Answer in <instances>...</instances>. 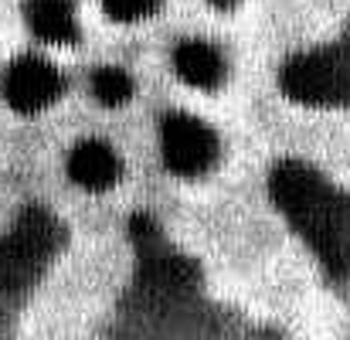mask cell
<instances>
[{
    "instance_id": "cell-1",
    "label": "cell",
    "mask_w": 350,
    "mask_h": 340,
    "mask_svg": "<svg viewBox=\"0 0 350 340\" xmlns=\"http://www.w3.org/2000/svg\"><path fill=\"white\" fill-rule=\"evenodd\" d=\"M272 198L286 211L296 231L317 248L327 265H344L347 259V211L340 194L310 167L282 164L272 174Z\"/></svg>"
},
{
    "instance_id": "cell-2",
    "label": "cell",
    "mask_w": 350,
    "mask_h": 340,
    "mask_svg": "<svg viewBox=\"0 0 350 340\" xmlns=\"http://www.w3.org/2000/svg\"><path fill=\"white\" fill-rule=\"evenodd\" d=\"M58 245H62L58 222L41 208H27L17 218V225L0 238V293L27 286L58 252Z\"/></svg>"
},
{
    "instance_id": "cell-3",
    "label": "cell",
    "mask_w": 350,
    "mask_h": 340,
    "mask_svg": "<svg viewBox=\"0 0 350 340\" xmlns=\"http://www.w3.org/2000/svg\"><path fill=\"white\" fill-rule=\"evenodd\" d=\"M282 86L289 96L306 103H347L350 99V51L323 48L293 58L282 68Z\"/></svg>"
},
{
    "instance_id": "cell-4",
    "label": "cell",
    "mask_w": 350,
    "mask_h": 340,
    "mask_svg": "<svg viewBox=\"0 0 350 340\" xmlns=\"http://www.w3.org/2000/svg\"><path fill=\"white\" fill-rule=\"evenodd\" d=\"M163 160L180 177L204 174L218 157V136L194 116H170L160 129Z\"/></svg>"
},
{
    "instance_id": "cell-5",
    "label": "cell",
    "mask_w": 350,
    "mask_h": 340,
    "mask_svg": "<svg viewBox=\"0 0 350 340\" xmlns=\"http://www.w3.org/2000/svg\"><path fill=\"white\" fill-rule=\"evenodd\" d=\"M0 92L14 113H41L62 96V75L38 55H24L7 65Z\"/></svg>"
},
{
    "instance_id": "cell-6",
    "label": "cell",
    "mask_w": 350,
    "mask_h": 340,
    "mask_svg": "<svg viewBox=\"0 0 350 340\" xmlns=\"http://www.w3.org/2000/svg\"><path fill=\"white\" fill-rule=\"evenodd\" d=\"M122 174V164H119L116 150L109 143H99V140H85L72 150L68 157V177L85 187V191H106L113 187Z\"/></svg>"
},
{
    "instance_id": "cell-7",
    "label": "cell",
    "mask_w": 350,
    "mask_h": 340,
    "mask_svg": "<svg viewBox=\"0 0 350 340\" xmlns=\"http://www.w3.org/2000/svg\"><path fill=\"white\" fill-rule=\"evenodd\" d=\"M174 68L194 89H218L225 82V58L208 41H184L174 51Z\"/></svg>"
},
{
    "instance_id": "cell-8",
    "label": "cell",
    "mask_w": 350,
    "mask_h": 340,
    "mask_svg": "<svg viewBox=\"0 0 350 340\" xmlns=\"http://www.w3.org/2000/svg\"><path fill=\"white\" fill-rule=\"evenodd\" d=\"M27 27L51 44H72L79 41V21L72 0H27L24 7Z\"/></svg>"
},
{
    "instance_id": "cell-9",
    "label": "cell",
    "mask_w": 350,
    "mask_h": 340,
    "mask_svg": "<svg viewBox=\"0 0 350 340\" xmlns=\"http://www.w3.org/2000/svg\"><path fill=\"white\" fill-rule=\"evenodd\" d=\"M92 96L103 106H122L133 96V79L116 65H106V68H99L92 75Z\"/></svg>"
},
{
    "instance_id": "cell-10",
    "label": "cell",
    "mask_w": 350,
    "mask_h": 340,
    "mask_svg": "<svg viewBox=\"0 0 350 340\" xmlns=\"http://www.w3.org/2000/svg\"><path fill=\"white\" fill-rule=\"evenodd\" d=\"M160 0H103L106 14L113 21H122V24H133V21H146L153 10H157Z\"/></svg>"
},
{
    "instance_id": "cell-11",
    "label": "cell",
    "mask_w": 350,
    "mask_h": 340,
    "mask_svg": "<svg viewBox=\"0 0 350 340\" xmlns=\"http://www.w3.org/2000/svg\"><path fill=\"white\" fill-rule=\"evenodd\" d=\"M215 3H221V7H228V3H232V0H215Z\"/></svg>"
}]
</instances>
